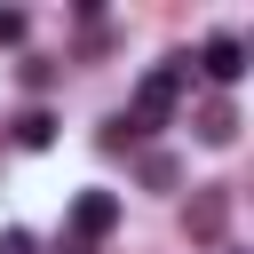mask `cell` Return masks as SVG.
I'll use <instances>...</instances> for the list:
<instances>
[{
    "label": "cell",
    "mask_w": 254,
    "mask_h": 254,
    "mask_svg": "<svg viewBox=\"0 0 254 254\" xmlns=\"http://www.w3.org/2000/svg\"><path fill=\"white\" fill-rule=\"evenodd\" d=\"M183 87H190V56H167V64H151V71H143V87H135V103H127V119H111V127H103V143L119 151V143H143V135H159V127L175 119Z\"/></svg>",
    "instance_id": "cell-1"
},
{
    "label": "cell",
    "mask_w": 254,
    "mask_h": 254,
    "mask_svg": "<svg viewBox=\"0 0 254 254\" xmlns=\"http://www.w3.org/2000/svg\"><path fill=\"white\" fill-rule=\"evenodd\" d=\"M111 230H119V190H79V198H71V230H64V238L103 246Z\"/></svg>",
    "instance_id": "cell-2"
},
{
    "label": "cell",
    "mask_w": 254,
    "mask_h": 254,
    "mask_svg": "<svg viewBox=\"0 0 254 254\" xmlns=\"http://www.w3.org/2000/svg\"><path fill=\"white\" fill-rule=\"evenodd\" d=\"M198 71H206L214 87H238V79H246V40H238V32H214V40L198 48Z\"/></svg>",
    "instance_id": "cell-3"
},
{
    "label": "cell",
    "mask_w": 254,
    "mask_h": 254,
    "mask_svg": "<svg viewBox=\"0 0 254 254\" xmlns=\"http://www.w3.org/2000/svg\"><path fill=\"white\" fill-rule=\"evenodd\" d=\"M222 222H230V190L206 183V190L190 198V238H222Z\"/></svg>",
    "instance_id": "cell-4"
},
{
    "label": "cell",
    "mask_w": 254,
    "mask_h": 254,
    "mask_svg": "<svg viewBox=\"0 0 254 254\" xmlns=\"http://www.w3.org/2000/svg\"><path fill=\"white\" fill-rule=\"evenodd\" d=\"M8 135H16V143H24V151H48V143H56V111H48V103H24V111H16V127H8Z\"/></svg>",
    "instance_id": "cell-5"
},
{
    "label": "cell",
    "mask_w": 254,
    "mask_h": 254,
    "mask_svg": "<svg viewBox=\"0 0 254 254\" xmlns=\"http://www.w3.org/2000/svg\"><path fill=\"white\" fill-rule=\"evenodd\" d=\"M198 143H214V151H222V143H238V103H222V95H214V103L198 111Z\"/></svg>",
    "instance_id": "cell-6"
},
{
    "label": "cell",
    "mask_w": 254,
    "mask_h": 254,
    "mask_svg": "<svg viewBox=\"0 0 254 254\" xmlns=\"http://www.w3.org/2000/svg\"><path fill=\"white\" fill-rule=\"evenodd\" d=\"M143 183H151V190H175V183H183V167H175L167 151H151V159H143Z\"/></svg>",
    "instance_id": "cell-7"
},
{
    "label": "cell",
    "mask_w": 254,
    "mask_h": 254,
    "mask_svg": "<svg viewBox=\"0 0 254 254\" xmlns=\"http://www.w3.org/2000/svg\"><path fill=\"white\" fill-rule=\"evenodd\" d=\"M24 32H32V16H24V8H0V48H16Z\"/></svg>",
    "instance_id": "cell-8"
},
{
    "label": "cell",
    "mask_w": 254,
    "mask_h": 254,
    "mask_svg": "<svg viewBox=\"0 0 254 254\" xmlns=\"http://www.w3.org/2000/svg\"><path fill=\"white\" fill-rule=\"evenodd\" d=\"M0 254H40V246H32V230H0Z\"/></svg>",
    "instance_id": "cell-9"
},
{
    "label": "cell",
    "mask_w": 254,
    "mask_h": 254,
    "mask_svg": "<svg viewBox=\"0 0 254 254\" xmlns=\"http://www.w3.org/2000/svg\"><path fill=\"white\" fill-rule=\"evenodd\" d=\"M56 254H95V246H79V238H64V246H56Z\"/></svg>",
    "instance_id": "cell-10"
}]
</instances>
